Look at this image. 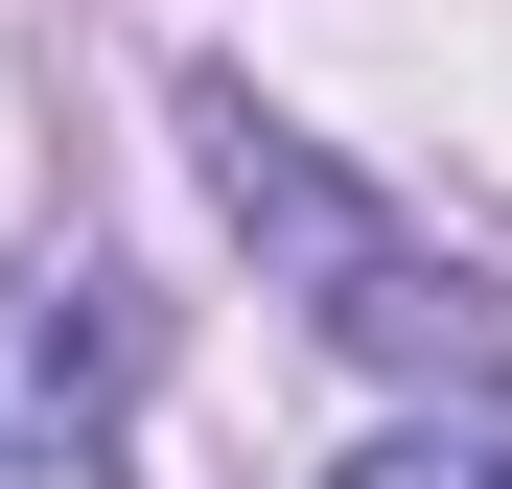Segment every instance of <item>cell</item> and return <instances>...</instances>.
Returning <instances> with one entry per match:
<instances>
[{
	"mask_svg": "<svg viewBox=\"0 0 512 489\" xmlns=\"http://www.w3.org/2000/svg\"><path fill=\"white\" fill-rule=\"evenodd\" d=\"M187 140H210V210L256 233V280H280L350 373H419V396H489V373H512V280H489V257H443L373 163H326L280 94H256V70H210Z\"/></svg>",
	"mask_w": 512,
	"mask_h": 489,
	"instance_id": "1",
	"label": "cell"
},
{
	"mask_svg": "<svg viewBox=\"0 0 512 489\" xmlns=\"http://www.w3.org/2000/svg\"><path fill=\"white\" fill-rule=\"evenodd\" d=\"M326 489H512V420H396V443H350Z\"/></svg>",
	"mask_w": 512,
	"mask_h": 489,
	"instance_id": "3",
	"label": "cell"
},
{
	"mask_svg": "<svg viewBox=\"0 0 512 489\" xmlns=\"http://www.w3.org/2000/svg\"><path fill=\"white\" fill-rule=\"evenodd\" d=\"M117 396H140V303L94 257H24L0 280V466H70Z\"/></svg>",
	"mask_w": 512,
	"mask_h": 489,
	"instance_id": "2",
	"label": "cell"
}]
</instances>
